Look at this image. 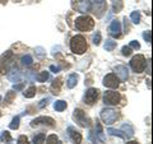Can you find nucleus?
<instances>
[{"label":"nucleus","mask_w":153,"mask_h":144,"mask_svg":"<svg viewBox=\"0 0 153 144\" xmlns=\"http://www.w3.org/2000/svg\"><path fill=\"white\" fill-rule=\"evenodd\" d=\"M23 87H25V84L23 83H18V84H14L13 85V91H22Z\"/></svg>","instance_id":"40"},{"label":"nucleus","mask_w":153,"mask_h":144,"mask_svg":"<svg viewBox=\"0 0 153 144\" xmlns=\"http://www.w3.org/2000/svg\"><path fill=\"white\" fill-rule=\"evenodd\" d=\"M115 73L117 74V78H120L121 80H126L128 76H129L126 66H124V65H117V66H115Z\"/></svg>","instance_id":"14"},{"label":"nucleus","mask_w":153,"mask_h":144,"mask_svg":"<svg viewBox=\"0 0 153 144\" xmlns=\"http://www.w3.org/2000/svg\"><path fill=\"white\" fill-rule=\"evenodd\" d=\"M125 144H139V143L135 142V140H131V142H128V143H125Z\"/></svg>","instance_id":"46"},{"label":"nucleus","mask_w":153,"mask_h":144,"mask_svg":"<svg viewBox=\"0 0 153 144\" xmlns=\"http://www.w3.org/2000/svg\"><path fill=\"white\" fill-rule=\"evenodd\" d=\"M17 144H30V142H28V139H27V137H25V135H21L18 138V143Z\"/></svg>","instance_id":"37"},{"label":"nucleus","mask_w":153,"mask_h":144,"mask_svg":"<svg viewBox=\"0 0 153 144\" xmlns=\"http://www.w3.org/2000/svg\"><path fill=\"white\" fill-rule=\"evenodd\" d=\"M73 119H74L75 121L78 122L82 128H87V126H89V124H91L89 117H87V115H85L83 110H80V108H75V110H74Z\"/></svg>","instance_id":"7"},{"label":"nucleus","mask_w":153,"mask_h":144,"mask_svg":"<svg viewBox=\"0 0 153 144\" xmlns=\"http://www.w3.org/2000/svg\"><path fill=\"white\" fill-rule=\"evenodd\" d=\"M96 135L100 138V140L101 142H105V135H103L102 126H101V124H100L98 121H97V124H96Z\"/></svg>","instance_id":"20"},{"label":"nucleus","mask_w":153,"mask_h":144,"mask_svg":"<svg viewBox=\"0 0 153 144\" xmlns=\"http://www.w3.org/2000/svg\"><path fill=\"white\" fill-rule=\"evenodd\" d=\"M0 117H1V111H0Z\"/></svg>","instance_id":"48"},{"label":"nucleus","mask_w":153,"mask_h":144,"mask_svg":"<svg viewBox=\"0 0 153 144\" xmlns=\"http://www.w3.org/2000/svg\"><path fill=\"white\" fill-rule=\"evenodd\" d=\"M45 138H46L45 134L40 133V134H37V135L33 137V143H35V144H42L45 142Z\"/></svg>","instance_id":"23"},{"label":"nucleus","mask_w":153,"mask_h":144,"mask_svg":"<svg viewBox=\"0 0 153 144\" xmlns=\"http://www.w3.org/2000/svg\"><path fill=\"white\" fill-rule=\"evenodd\" d=\"M47 103H49V98H45V99H42L40 103H38V107L40 108H44L45 106H47Z\"/></svg>","instance_id":"39"},{"label":"nucleus","mask_w":153,"mask_h":144,"mask_svg":"<svg viewBox=\"0 0 153 144\" xmlns=\"http://www.w3.org/2000/svg\"><path fill=\"white\" fill-rule=\"evenodd\" d=\"M46 144H61V142L59 140V138H57L55 134H51V135L47 137Z\"/></svg>","instance_id":"24"},{"label":"nucleus","mask_w":153,"mask_h":144,"mask_svg":"<svg viewBox=\"0 0 153 144\" xmlns=\"http://www.w3.org/2000/svg\"><path fill=\"white\" fill-rule=\"evenodd\" d=\"M147 85L151 88V79H147Z\"/></svg>","instance_id":"47"},{"label":"nucleus","mask_w":153,"mask_h":144,"mask_svg":"<svg viewBox=\"0 0 153 144\" xmlns=\"http://www.w3.org/2000/svg\"><path fill=\"white\" fill-rule=\"evenodd\" d=\"M121 131H123V133H125L124 135L128 137V138H130V137L134 135V129H133V126L130 125V124H123Z\"/></svg>","instance_id":"17"},{"label":"nucleus","mask_w":153,"mask_h":144,"mask_svg":"<svg viewBox=\"0 0 153 144\" xmlns=\"http://www.w3.org/2000/svg\"><path fill=\"white\" fill-rule=\"evenodd\" d=\"M98 96H100L98 89L89 88V89H87V92H85V94H84V102L87 105H93L96 101L98 99Z\"/></svg>","instance_id":"9"},{"label":"nucleus","mask_w":153,"mask_h":144,"mask_svg":"<svg viewBox=\"0 0 153 144\" xmlns=\"http://www.w3.org/2000/svg\"><path fill=\"white\" fill-rule=\"evenodd\" d=\"M37 80L41 82V83H44V82H46L47 79H49V71H41L40 74H38L37 76Z\"/></svg>","instance_id":"28"},{"label":"nucleus","mask_w":153,"mask_h":144,"mask_svg":"<svg viewBox=\"0 0 153 144\" xmlns=\"http://www.w3.org/2000/svg\"><path fill=\"white\" fill-rule=\"evenodd\" d=\"M89 139L92 140V143H93V144H97V140H96V139L93 138V133H91V134H89Z\"/></svg>","instance_id":"42"},{"label":"nucleus","mask_w":153,"mask_h":144,"mask_svg":"<svg viewBox=\"0 0 153 144\" xmlns=\"http://www.w3.org/2000/svg\"><path fill=\"white\" fill-rule=\"evenodd\" d=\"M75 27H76V30H79L82 32H88L91 30H93L94 21H93V18H91L88 16H80L75 19Z\"/></svg>","instance_id":"2"},{"label":"nucleus","mask_w":153,"mask_h":144,"mask_svg":"<svg viewBox=\"0 0 153 144\" xmlns=\"http://www.w3.org/2000/svg\"><path fill=\"white\" fill-rule=\"evenodd\" d=\"M115 47H116V42L112 41V40H107L106 44H105V50L106 51H112Z\"/></svg>","instance_id":"29"},{"label":"nucleus","mask_w":153,"mask_h":144,"mask_svg":"<svg viewBox=\"0 0 153 144\" xmlns=\"http://www.w3.org/2000/svg\"><path fill=\"white\" fill-rule=\"evenodd\" d=\"M42 124V125H46V126H54L55 125V120L52 117H49V116H40V117H36L35 120H32L31 125L32 126H37Z\"/></svg>","instance_id":"10"},{"label":"nucleus","mask_w":153,"mask_h":144,"mask_svg":"<svg viewBox=\"0 0 153 144\" xmlns=\"http://www.w3.org/2000/svg\"><path fill=\"white\" fill-rule=\"evenodd\" d=\"M112 8L114 12H120L123 9V0H112Z\"/></svg>","instance_id":"26"},{"label":"nucleus","mask_w":153,"mask_h":144,"mask_svg":"<svg viewBox=\"0 0 153 144\" xmlns=\"http://www.w3.org/2000/svg\"><path fill=\"white\" fill-rule=\"evenodd\" d=\"M119 84H120V82L115 74H107L103 78V85L107 88H117Z\"/></svg>","instance_id":"11"},{"label":"nucleus","mask_w":153,"mask_h":144,"mask_svg":"<svg viewBox=\"0 0 153 144\" xmlns=\"http://www.w3.org/2000/svg\"><path fill=\"white\" fill-rule=\"evenodd\" d=\"M143 38H144V41H146V42L151 44V42H152V31H151V30L146 31L144 33H143Z\"/></svg>","instance_id":"31"},{"label":"nucleus","mask_w":153,"mask_h":144,"mask_svg":"<svg viewBox=\"0 0 153 144\" xmlns=\"http://www.w3.org/2000/svg\"><path fill=\"white\" fill-rule=\"evenodd\" d=\"M50 70L52 71V73H59V71H60V68H59V66H55V65H51L50 66Z\"/></svg>","instance_id":"41"},{"label":"nucleus","mask_w":153,"mask_h":144,"mask_svg":"<svg viewBox=\"0 0 153 144\" xmlns=\"http://www.w3.org/2000/svg\"><path fill=\"white\" fill-rule=\"evenodd\" d=\"M71 7L76 12L87 13L91 10V0H71Z\"/></svg>","instance_id":"8"},{"label":"nucleus","mask_w":153,"mask_h":144,"mask_svg":"<svg viewBox=\"0 0 153 144\" xmlns=\"http://www.w3.org/2000/svg\"><path fill=\"white\" fill-rule=\"evenodd\" d=\"M61 84H63V82H61V78L55 79V80L51 83V92L54 93V94H59V93H60V89H61Z\"/></svg>","instance_id":"16"},{"label":"nucleus","mask_w":153,"mask_h":144,"mask_svg":"<svg viewBox=\"0 0 153 144\" xmlns=\"http://www.w3.org/2000/svg\"><path fill=\"white\" fill-rule=\"evenodd\" d=\"M108 31H110V35H111L112 37L119 38V37H120V35H121V24H120V22L116 21V19L112 21L111 24H110Z\"/></svg>","instance_id":"12"},{"label":"nucleus","mask_w":153,"mask_h":144,"mask_svg":"<svg viewBox=\"0 0 153 144\" xmlns=\"http://www.w3.org/2000/svg\"><path fill=\"white\" fill-rule=\"evenodd\" d=\"M124 21H125V33H128L129 32V28H128V18H124Z\"/></svg>","instance_id":"43"},{"label":"nucleus","mask_w":153,"mask_h":144,"mask_svg":"<svg viewBox=\"0 0 153 144\" xmlns=\"http://www.w3.org/2000/svg\"><path fill=\"white\" fill-rule=\"evenodd\" d=\"M1 140L5 142V143L12 142V137H10V134H9V131H3V134H1Z\"/></svg>","instance_id":"34"},{"label":"nucleus","mask_w":153,"mask_h":144,"mask_svg":"<svg viewBox=\"0 0 153 144\" xmlns=\"http://www.w3.org/2000/svg\"><path fill=\"white\" fill-rule=\"evenodd\" d=\"M35 52H36V55L40 57V59H44V57L46 56V52H45V50L42 49V47H36V50H35Z\"/></svg>","instance_id":"32"},{"label":"nucleus","mask_w":153,"mask_h":144,"mask_svg":"<svg viewBox=\"0 0 153 144\" xmlns=\"http://www.w3.org/2000/svg\"><path fill=\"white\" fill-rule=\"evenodd\" d=\"M23 96H25L26 98H32V97H35L36 96V87H30L28 88L27 91H25V92H23Z\"/></svg>","instance_id":"22"},{"label":"nucleus","mask_w":153,"mask_h":144,"mask_svg":"<svg viewBox=\"0 0 153 144\" xmlns=\"http://www.w3.org/2000/svg\"><path fill=\"white\" fill-rule=\"evenodd\" d=\"M103 1H105V0H94V3H96V4H102Z\"/></svg>","instance_id":"45"},{"label":"nucleus","mask_w":153,"mask_h":144,"mask_svg":"<svg viewBox=\"0 0 153 144\" xmlns=\"http://www.w3.org/2000/svg\"><path fill=\"white\" fill-rule=\"evenodd\" d=\"M68 134H69V137H70L71 140H73L74 144H80L82 143V135H80V133L76 131L73 126L68 128Z\"/></svg>","instance_id":"13"},{"label":"nucleus","mask_w":153,"mask_h":144,"mask_svg":"<svg viewBox=\"0 0 153 144\" xmlns=\"http://www.w3.org/2000/svg\"><path fill=\"white\" fill-rule=\"evenodd\" d=\"M8 78L10 82H19V79H21V71L16 66H13L10 70H8Z\"/></svg>","instance_id":"15"},{"label":"nucleus","mask_w":153,"mask_h":144,"mask_svg":"<svg viewBox=\"0 0 153 144\" xmlns=\"http://www.w3.org/2000/svg\"><path fill=\"white\" fill-rule=\"evenodd\" d=\"M16 98V92H13V91H10V92H8L7 96H5V102L7 103H12V101Z\"/></svg>","instance_id":"33"},{"label":"nucleus","mask_w":153,"mask_h":144,"mask_svg":"<svg viewBox=\"0 0 153 144\" xmlns=\"http://www.w3.org/2000/svg\"><path fill=\"white\" fill-rule=\"evenodd\" d=\"M19 121H21V117L16 116V117L12 120V122H10V125H9V128L13 129V130H17V129L19 128Z\"/></svg>","instance_id":"30"},{"label":"nucleus","mask_w":153,"mask_h":144,"mask_svg":"<svg viewBox=\"0 0 153 144\" xmlns=\"http://www.w3.org/2000/svg\"><path fill=\"white\" fill-rule=\"evenodd\" d=\"M121 52L124 56H130L131 55V47L130 46H124L121 49Z\"/></svg>","instance_id":"36"},{"label":"nucleus","mask_w":153,"mask_h":144,"mask_svg":"<svg viewBox=\"0 0 153 144\" xmlns=\"http://www.w3.org/2000/svg\"><path fill=\"white\" fill-rule=\"evenodd\" d=\"M93 44L97 45V46L101 44V33H100V32H96L94 33V36H93Z\"/></svg>","instance_id":"35"},{"label":"nucleus","mask_w":153,"mask_h":144,"mask_svg":"<svg viewBox=\"0 0 153 144\" xmlns=\"http://www.w3.org/2000/svg\"><path fill=\"white\" fill-rule=\"evenodd\" d=\"M22 64L23 65H26V66H31L32 63H33V59H32V56L31 55H25V56H22Z\"/></svg>","instance_id":"25"},{"label":"nucleus","mask_w":153,"mask_h":144,"mask_svg":"<svg viewBox=\"0 0 153 144\" xmlns=\"http://www.w3.org/2000/svg\"><path fill=\"white\" fill-rule=\"evenodd\" d=\"M121 96L119 92H115V91H107V92L103 93V103L108 105V106H116V105L120 102Z\"/></svg>","instance_id":"5"},{"label":"nucleus","mask_w":153,"mask_h":144,"mask_svg":"<svg viewBox=\"0 0 153 144\" xmlns=\"http://www.w3.org/2000/svg\"><path fill=\"white\" fill-rule=\"evenodd\" d=\"M130 19L133 21L134 24H138L140 22V13L139 12H131L130 13Z\"/></svg>","instance_id":"27"},{"label":"nucleus","mask_w":153,"mask_h":144,"mask_svg":"<svg viewBox=\"0 0 153 144\" xmlns=\"http://www.w3.org/2000/svg\"><path fill=\"white\" fill-rule=\"evenodd\" d=\"M130 66L135 73H143L146 68V57L143 55H135L130 61Z\"/></svg>","instance_id":"6"},{"label":"nucleus","mask_w":153,"mask_h":144,"mask_svg":"<svg viewBox=\"0 0 153 144\" xmlns=\"http://www.w3.org/2000/svg\"><path fill=\"white\" fill-rule=\"evenodd\" d=\"M54 108L56 110V111H64V110L66 108V102L65 101H61V99H59V101H56V102L54 103Z\"/></svg>","instance_id":"19"},{"label":"nucleus","mask_w":153,"mask_h":144,"mask_svg":"<svg viewBox=\"0 0 153 144\" xmlns=\"http://www.w3.org/2000/svg\"><path fill=\"white\" fill-rule=\"evenodd\" d=\"M151 60H148V74H151Z\"/></svg>","instance_id":"44"},{"label":"nucleus","mask_w":153,"mask_h":144,"mask_svg":"<svg viewBox=\"0 0 153 144\" xmlns=\"http://www.w3.org/2000/svg\"><path fill=\"white\" fill-rule=\"evenodd\" d=\"M107 133L110 135H114V137H119V138H125V135L123 134L121 130H117V129H114V128H108L107 129Z\"/></svg>","instance_id":"21"},{"label":"nucleus","mask_w":153,"mask_h":144,"mask_svg":"<svg viewBox=\"0 0 153 144\" xmlns=\"http://www.w3.org/2000/svg\"><path fill=\"white\" fill-rule=\"evenodd\" d=\"M13 60H14V55H13L12 51L4 52V54L0 56V73L1 74L8 73L9 66L13 64Z\"/></svg>","instance_id":"3"},{"label":"nucleus","mask_w":153,"mask_h":144,"mask_svg":"<svg viewBox=\"0 0 153 144\" xmlns=\"http://www.w3.org/2000/svg\"><path fill=\"white\" fill-rule=\"evenodd\" d=\"M129 46H130L131 49H135V50H139L140 49V45H139V42H138V41H131Z\"/></svg>","instance_id":"38"},{"label":"nucleus","mask_w":153,"mask_h":144,"mask_svg":"<svg viewBox=\"0 0 153 144\" xmlns=\"http://www.w3.org/2000/svg\"><path fill=\"white\" fill-rule=\"evenodd\" d=\"M0 101H1V96H0Z\"/></svg>","instance_id":"49"},{"label":"nucleus","mask_w":153,"mask_h":144,"mask_svg":"<svg viewBox=\"0 0 153 144\" xmlns=\"http://www.w3.org/2000/svg\"><path fill=\"white\" fill-rule=\"evenodd\" d=\"M101 119L106 125H111L119 119V114L112 108H103L101 111Z\"/></svg>","instance_id":"4"},{"label":"nucleus","mask_w":153,"mask_h":144,"mask_svg":"<svg viewBox=\"0 0 153 144\" xmlns=\"http://www.w3.org/2000/svg\"><path fill=\"white\" fill-rule=\"evenodd\" d=\"M76 83H78V75L76 74H70L69 78H68V83H66V85H68V88H74Z\"/></svg>","instance_id":"18"},{"label":"nucleus","mask_w":153,"mask_h":144,"mask_svg":"<svg viewBox=\"0 0 153 144\" xmlns=\"http://www.w3.org/2000/svg\"><path fill=\"white\" fill-rule=\"evenodd\" d=\"M88 49V45H87V41H85V38L80 35H76L71 38L70 41V50L74 52L76 55H82L84 54L85 51Z\"/></svg>","instance_id":"1"}]
</instances>
